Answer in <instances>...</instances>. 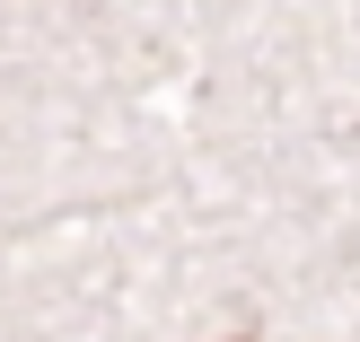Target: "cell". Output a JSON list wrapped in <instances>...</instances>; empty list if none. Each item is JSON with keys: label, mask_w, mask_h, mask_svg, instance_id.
<instances>
[{"label": "cell", "mask_w": 360, "mask_h": 342, "mask_svg": "<svg viewBox=\"0 0 360 342\" xmlns=\"http://www.w3.org/2000/svg\"><path fill=\"white\" fill-rule=\"evenodd\" d=\"M229 342H255V334H229Z\"/></svg>", "instance_id": "cell-1"}]
</instances>
